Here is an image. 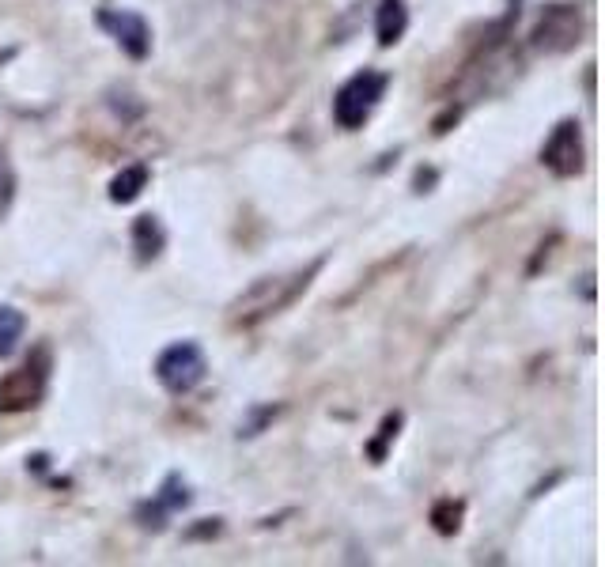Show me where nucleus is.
Wrapping results in <instances>:
<instances>
[{
	"label": "nucleus",
	"instance_id": "1",
	"mask_svg": "<svg viewBox=\"0 0 605 567\" xmlns=\"http://www.w3.org/2000/svg\"><path fill=\"white\" fill-rule=\"evenodd\" d=\"M386 84H390V76L375 69H363L352 80H345L341 91L333 95V118H337V125L341 129H360L363 121L371 118V110L379 106L382 95H386Z\"/></svg>",
	"mask_w": 605,
	"mask_h": 567
},
{
	"label": "nucleus",
	"instance_id": "2",
	"mask_svg": "<svg viewBox=\"0 0 605 567\" xmlns=\"http://www.w3.org/2000/svg\"><path fill=\"white\" fill-rule=\"evenodd\" d=\"M50 382V356L46 348H38L27 363H19L16 371L0 378V413H27L46 397Z\"/></svg>",
	"mask_w": 605,
	"mask_h": 567
},
{
	"label": "nucleus",
	"instance_id": "3",
	"mask_svg": "<svg viewBox=\"0 0 605 567\" xmlns=\"http://www.w3.org/2000/svg\"><path fill=\"white\" fill-rule=\"evenodd\" d=\"M208 375V356L197 341H174L156 360V378L167 394H190Z\"/></svg>",
	"mask_w": 605,
	"mask_h": 567
},
{
	"label": "nucleus",
	"instance_id": "4",
	"mask_svg": "<svg viewBox=\"0 0 605 567\" xmlns=\"http://www.w3.org/2000/svg\"><path fill=\"white\" fill-rule=\"evenodd\" d=\"M299 288H307V276H292V280H284V276H265V280H258V284L231 307L235 310V322H239V326H254L261 318L277 314L280 307L292 303Z\"/></svg>",
	"mask_w": 605,
	"mask_h": 567
},
{
	"label": "nucleus",
	"instance_id": "5",
	"mask_svg": "<svg viewBox=\"0 0 605 567\" xmlns=\"http://www.w3.org/2000/svg\"><path fill=\"white\" fill-rule=\"evenodd\" d=\"M583 35V19L575 4H549L534 27V46L545 53H568Z\"/></svg>",
	"mask_w": 605,
	"mask_h": 567
},
{
	"label": "nucleus",
	"instance_id": "6",
	"mask_svg": "<svg viewBox=\"0 0 605 567\" xmlns=\"http://www.w3.org/2000/svg\"><path fill=\"white\" fill-rule=\"evenodd\" d=\"M541 163L556 174V178H575L583 171V133H579V121H560L545 148H541Z\"/></svg>",
	"mask_w": 605,
	"mask_h": 567
},
{
	"label": "nucleus",
	"instance_id": "7",
	"mask_svg": "<svg viewBox=\"0 0 605 567\" xmlns=\"http://www.w3.org/2000/svg\"><path fill=\"white\" fill-rule=\"evenodd\" d=\"M99 27L110 31V38H114L133 61H144V57L152 53V27H148V19L137 16V12L103 8V12H99Z\"/></svg>",
	"mask_w": 605,
	"mask_h": 567
},
{
	"label": "nucleus",
	"instance_id": "8",
	"mask_svg": "<svg viewBox=\"0 0 605 567\" xmlns=\"http://www.w3.org/2000/svg\"><path fill=\"white\" fill-rule=\"evenodd\" d=\"M190 499L193 496H190V488H186V481H182L178 473H171V477L163 481V488L156 492V499H148V503L140 507L137 518L144 526H152V530H163V526H167V515L190 507Z\"/></svg>",
	"mask_w": 605,
	"mask_h": 567
},
{
	"label": "nucleus",
	"instance_id": "9",
	"mask_svg": "<svg viewBox=\"0 0 605 567\" xmlns=\"http://www.w3.org/2000/svg\"><path fill=\"white\" fill-rule=\"evenodd\" d=\"M409 27V12L401 0H379V12H375V38L379 46H394Z\"/></svg>",
	"mask_w": 605,
	"mask_h": 567
},
{
	"label": "nucleus",
	"instance_id": "10",
	"mask_svg": "<svg viewBox=\"0 0 605 567\" xmlns=\"http://www.w3.org/2000/svg\"><path fill=\"white\" fill-rule=\"evenodd\" d=\"M144 186H148V167H144V163L121 167V171L114 174V182H110V201H114V205H133Z\"/></svg>",
	"mask_w": 605,
	"mask_h": 567
},
{
	"label": "nucleus",
	"instance_id": "11",
	"mask_svg": "<svg viewBox=\"0 0 605 567\" xmlns=\"http://www.w3.org/2000/svg\"><path fill=\"white\" fill-rule=\"evenodd\" d=\"M133 246H137L140 261H152L163 250V227H159L156 216H137L133 224Z\"/></svg>",
	"mask_w": 605,
	"mask_h": 567
},
{
	"label": "nucleus",
	"instance_id": "12",
	"mask_svg": "<svg viewBox=\"0 0 605 567\" xmlns=\"http://www.w3.org/2000/svg\"><path fill=\"white\" fill-rule=\"evenodd\" d=\"M23 329H27L23 310L0 307V360H8V356L19 348V341H23Z\"/></svg>",
	"mask_w": 605,
	"mask_h": 567
},
{
	"label": "nucleus",
	"instance_id": "13",
	"mask_svg": "<svg viewBox=\"0 0 605 567\" xmlns=\"http://www.w3.org/2000/svg\"><path fill=\"white\" fill-rule=\"evenodd\" d=\"M462 511H466L462 499H439L432 507V526L450 537V533H458V526H462Z\"/></svg>",
	"mask_w": 605,
	"mask_h": 567
},
{
	"label": "nucleus",
	"instance_id": "14",
	"mask_svg": "<svg viewBox=\"0 0 605 567\" xmlns=\"http://www.w3.org/2000/svg\"><path fill=\"white\" fill-rule=\"evenodd\" d=\"M398 428H401V413H390L386 420H382L379 439L367 447V454H371L375 462H382V458H386V443H390V439H398Z\"/></svg>",
	"mask_w": 605,
	"mask_h": 567
},
{
	"label": "nucleus",
	"instance_id": "15",
	"mask_svg": "<svg viewBox=\"0 0 605 567\" xmlns=\"http://www.w3.org/2000/svg\"><path fill=\"white\" fill-rule=\"evenodd\" d=\"M12 197H16V174H12V163H8V155L0 152V220L8 216V208H12Z\"/></svg>",
	"mask_w": 605,
	"mask_h": 567
}]
</instances>
